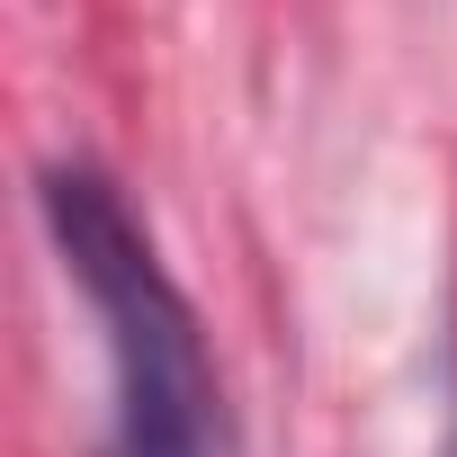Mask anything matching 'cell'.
Instances as JSON below:
<instances>
[{"instance_id":"obj_1","label":"cell","mask_w":457,"mask_h":457,"mask_svg":"<svg viewBox=\"0 0 457 457\" xmlns=\"http://www.w3.org/2000/svg\"><path fill=\"white\" fill-rule=\"evenodd\" d=\"M37 224L81 287L99 350H108V439L99 457H224V386L197 332V305L179 296L162 243L99 162H46L37 170Z\"/></svg>"},{"instance_id":"obj_2","label":"cell","mask_w":457,"mask_h":457,"mask_svg":"<svg viewBox=\"0 0 457 457\" xmlns=\"http://www.w3.org/2000/svg\"><path fill=\"white\" fill-rule=\"evenodd\" d=\"M439 457H457V421H448V448H439Z\"/></svg>"}]
</instances>
